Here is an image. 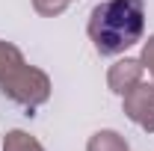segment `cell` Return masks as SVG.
Instances as JSON below:
<instances>
[{
    "mask_svg": "<svg viewBox=\"0 0 154 151\" xmlns=\"http://www.w3.org/2000/svg\"><path fill=\"white\" fill-rule=\"evenodd\" d=\"M89 33L101 54H119L142 36V0H107L95 6Z\"/></svg>",
    "mask_w": 154,
    "mask_h": 151,
    "instance_id": "1",
    "label": "cell"
}]
</instances>
